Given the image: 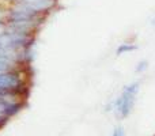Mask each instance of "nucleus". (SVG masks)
I'll return each instance as SVG.
<instances>
[{"instance_id": "nucleus-1", "label": "nucleus", "mask_w": 155, "mask_h": 136, "mask_svg": "<svg viewBox=\"0 0 155 136\" xmlns=\"http://www.w3.org/2000/svg\"><path fill=\"white\" fill-rule=\"evenodd\" d=\"M46 18L48 15L45 14H41L27 5L16 3L8 11L5 22H7V29L10 30L23 33V34L37 35L38 30L41 29Z\"/></svg>"}, {"instance_id": "nucleus-2", "label": "nucleus", "mask_w": 155, "mask_h": 136, "mask_svg": "<svg viewBox=\"0 0 155 136\" xmlns=\"http://www.w3.org/2000/svg\"><path fill=\"white\" fill-rule=\"evenodd\" d=\"M30 67L0 72V95L26 99L30 94Z\"/></svg>"}, {"instance_id": "nucleus-3", "label": "nucleus", "mask_w": 155, "mask_h": 136, "mask_svg": "<svg viewBox=\"0 0 155 136\" xmlns=\"http://www.w3.org/2000/svg\"><path fill=\"white\" fill-rule=\"evenodd\" d=\"M140 91V82H131L124 86L120 95L112 101L107 106V110L113 112L117 120H125L134 112L135 104H136L137 95Z\"/></svg>"}, {"instance_id": "nucleus-4", "label": "nucleus", "mask_w": 155, "mask_h": 136, "mask_svg": "<svg viewBox=\"0 0 155 136\" xmlns=\"http://www.w3.org/2000/svg\"><path fill=\"white\" fill-rule=\"evenodd\" d=\"M26 105V99L18 97L0 95V128L8 123L11 117L18 114Z\"/></svg>"}, {"instance_id": "nucleus-5", "label": "nucleus", "mask_w": 155, "mask_h": 136, "mask_svg": "<svg viewBox=\"0 0 155 136\" xmlns=\"http://www.w3.org/2000/svg\"><path fill=\"white\" fill-rule=\"evenodd\" d=\"M25 4L27 7L33 8V10L38 11L41 14H45V15H49L52 11L54 10V7L57 5L59 0H15L14 4Z\"/></svg>"}, {"instance_id": "nucleus-6", "label": "nucleus", "mask_w": 155, "mask_h": 136, "mask_svg": "<svg viewBox=\"0 0 155 136\" xmlns=\"http://www.w3.org/2000/svg\"><path fill=\"white\" fill-rule=\"evenodd\" d=\"M137 49V44L132 42V41H124V42L118 44L116 48V56H124V55H129Z\"/></svg>"}, {"instance_id": "nucleus-7", "label": "nucleus", "mask_w": 155, "mask_h": 136, "mask_svg": "<svg viewBox=\"0 0 155 136\" xmlns=\"http://www.w3.org/2000/svg\"><path fill=\"white\" fill-rule=\"evenodd\" d=\"M148 61L146 59H142V60H139V61L136 63V67H135V72H136V74H144L146 71H147L148 69Z\"/></svg>"}, {"instance_id": "nucleus-8", "label": "nucleus", "mask_w": 155, "mask_h": 136, "mask_svg": "<svg viewBox=\"0 0 155 136\" xmlns=\"http://www.w3.org/2000/svg\"><path fill=\"white\" fill-rule=\"evenodd\" d=\"M110 136H125V131H124V128L121 125H118L112 131Z\"/></svg>"}, {"instance_id": "nucleus-9", "label": "nucleus", "mask_w": 155, "mask_h": 136, "mask_svg": "<svg viewBox=\"0 0 155 136\" xmlns=\"http://www.w3.org/2000/svg\"><path fill=\"white\" fill-rule=\"evenodd\" d=\"M154 136H155V135H154Z\"/></svg>"}]
</instances>
